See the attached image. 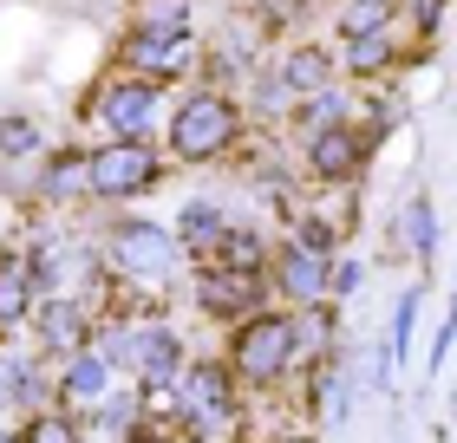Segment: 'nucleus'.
<instances>
[{
	"instance_id": "f257e3e1",
	"label": "nucleus",
	"mask_w": 457,
	"mask_h": 443,
	"mask_svg": "<svg viewBox=\"0 0 457 443\" xmlns=\"http://www.w3.org/2000/svg\"><path fill=\"white\" fill-rule=\"evenodd\" d=\"M248 137V111L216 86H196L170 104V131H163V151L177 163H222L236 157Z\"/></svg>"
},
{
	"instance_id": "f03ea898",
	"label": "nucleus",
	"mask_w": 457,
	"mask_h": 443,
	"mask_svg": "<svg viewBox=\"0 0 457 443\" xmlns=\"http://www.w3.org/2000/svg\"><path fill=\"white\" fill-rule=\"evenodd\" d=\"M98 255H105V267L124 287H151V293H163L183 267H190V248L177 242V228L144 222V216H118L105 228V242H98Z\"/></svg>"
},
{
	"instance_id": "7ed1b4c3",
	"label": "nucleus",
	"mask_w": 457,
	"mask_h": 443,
	"mask_svg": "<svg viewBox=\"0 0 457 443\" xmlns=\"http://www.w3.org/2000/svg\"><path fill=\"white\" fill-rule=\"evenodd\" d=\"M228 372L242 378V391H275L295 372V313L268 307L255 320H242L228 340Z\"/></svg>"
},
{
	"instance_id": "20e7f679",
	"label": "nucleus",
	"mask_w": 457,
	"mask_h": 443,
	"mask_svg": "<svg viewBox=\"0 0 457 443\" xmlns=\"http://www.w3.org/2000/svg\"><path fill=\"white\" fill-rule=\"evenodd\" d=\"M163 183V151L157 144H118L105 137L92 151V202H144Z\"/></svg>"
},
{
	"instance_id": "39448f33",
	"label": "nucleus",
	"mask_w": 457,
	"mask_h": 443,
	"mask_svg": "<svg viewBox=\"0 0 457 443\" xmlns=\"http://www.w3.org/2000/svg\"><path fill=\"white\" fill-rule=\"evenodd\" d=\"M157 104H163V86H151V78H98L86 111L98 118V131L118 137V144H151Z\"/></svg>"
},
{
	"instance_id": "423d86ee",
	"label": "nucleus",
	"mask_w": 457,
	"mask_h": 443,
	"mask_svg": "<svg viewBox=\"0 0 457 443\" xmlns=\"http://www.w3.org/2000/svg\"><path fill=\"white\" fill-rule=\"evenodd\" d=\"M196 59V27H151V20H131L118 39V66L124 78H151V86H170V78Z\"/></svg>"
},
{
	"instance_id": "0eeeda50",
	"label": "nucleus",
	"mask_w": 457,
	"mask_h": 443,
	"mask_svg": "<svg viewBox=\"0 0 457 443\" xmlns=\"http://www.w3.org/2000/svg\"><path fill=\"white\" fill-rule=\"evenodd\" d=\"M268 274H236V267H196L190 281V307L203 313V320L216 326H242L255 320V313H268Z\"/></svg>"
},
{
	"instance_id": "6e6552de",
	"label": "nucleus",
	"mask_w": 457,
	"mask_h": 443,
	"mask_svg": "<svg viewBox=\"0 0 457 443\" xmlns=\"http://www.w3.org/2000/svg\"><path fill=\"white\" fill-rule=\"evenodd\" d=\"M366 157H372V144H366L360 124H334V131L301 144V170L314 189H353V176L366 170Z\"/></svg>"
},
{
	"instance_id": "1a4fd4ad",
	"label": "nucleus",
	"mask_w": 457,
	"mask_h": 443,
	"mask_svg": "<svg viewBox=\"0 0 457 443\" xmlns=\"http://www.w3.org/2000/svg\"><path fill=\"white\" fill-rule=\"evenodd\" d=\"M33 340H39V352L46 358H66V352H86L92 340H98V313L79 300V293H46V300L33 307Z\"/></svg>"
},
{
	"instance_id": "9d476101",
	"label": "nucleus",
	"mask_w": 457,
	"mask_h": 443,
	"mask_svg": "<svg viewBox=\"0 0 457 443\" xmlns=\"http://www.w3.org/2000/svg\"><path fill=\"white\" fill-rule=\"evenodd\" d=\"M190 372V346H183V332L170 320H144V340H137V385L157 398V405H170L177 378Z\"/></svg>"
},
{
	"instance_id": "9b49d317",
	"label": "nucleus",
	"mask_w": 457,
	"mask_h": 443,
	"mask_svg": "<svg viewBox=\"0 0 457 443\" xmlns=\"http://www.w3.org/2000/svg\"><path fill=\"white\" fill-rule=\"evenodd\" d=\"M327 267H334V261H320L314 248H301L295 235H281V242H275V267H268V281L281 287L287 307H320V300H327Z\"/></svg>"
},
{
	"instance_id": "f8f14e48",
	"label": "nucleus",
	"mask_w": 457,
	"mask_h": 443,
	"mask_svg": "<svg viewBox=\"0 0 457 443\" xmlns=\"http://www.w3.org/2000/svg\"><path fill=\"white\" fill-rule=\"evenodd\" d=\"M33 196L46 202V209H72V202H86V196H92V151H86V144H59V151L39 163Z\"/></svg>"
},
{
	"instance_id": "ddd939ff",
	"label": "nucleus",
	"mask_w": 457,
	"mask_h": 443,
	"mask_svg": "<svg viewBox=\"0 0 457 443\" xmlns=\"http://www.w3.org/2000/svg\"><path fill=\"white\" fill-rule=\"evenodd\" d=\"M170 228H177V242L190 248V267H203V261L216 255V242L228 235V209H222L216 189H196V196L177 202V222Z\"/></svg>"
},
{
	"instance_id": "4468645a",
	"label": "nucleus",
	"mask_w": 457,
	"mask_h": 443,
	"mask_svg": "<svg viewBox=\"0 0 457 443\" xmlns=\"http://www.w3.org/2000/svg\"><path fill=\"white\" fill-rule=\"evenodd\" d=\"M105 398H112V365H105L98 346L59 358V405L66 411H92V405H105Z\"/></svg>"
},
{
	"instance_id": "2eb2a0df",
	"label": "nucleus",
	"mask_w": 457,
	"mask_h": 443,
	"mask_svg": "<svg viewBox=\"0 0 457 443\" xmlns=\"http://www.w3.org/2000/svg\"><path fill=\"white\" fill-rule=\"evenodd\" d=\"M275 72H281L301 98H314V92H334V86H340V53H327L320 39H295V46L275 59Z\"/></svg>"
},
{
	"instance_id": "dca6fc26",
	"label": "nucleus",
	"mask_w": 457,
	"mask_h": 443,
	"mask_svg": "<svg viewBox=\"0 0 457 443\" xmlns=\"http://www.w3.org/2000/svg\"><path fill=\"white\" fill-rule=\"evenodd\" d=\"M33 307H39L33 261H27V248H7V255H0V340H7L13 326H27Z\"/></svg>"
},
{
	"instance_id": "f3484780",
	"label": "nucleus",
	"mask_w": 457,
	"mask_h": 443,
	"mask_svg": "<svg viewBox=\"0 0 457 443\" xmlns=\"http://www.w3.org/2000/svg\"><path fill=\"white\" fill-rule=\"evenodd\" d=\"M203 267H236V274H268L275 267V242L262 235L255 222H228V235L216 242V255Z\"/></svg>"
},
{
	"instance_id": "a211bd4d",
	"label": "nucleus",
	"mask_w": 457,
	"mask_h": 443,
	"mask_svg": "<svg viewBox=\"0 0 457 443\" xmlns=\"http://www.w3.org/2000/svg\"><path fill=\"white\" fill-rule=\"evenodd\" d=\"M295 313V365L314 372L327 352H334L340 340V320H334V300H320V307H287Z\"/></svg>"
},
{
	"instance_id": "6ab92c4d",
	"label": "nucleus",
	"mask_w": 457,
	"mask_h": 443,
	"mask_svg": "<svg viewBox=\"0 0 457 443\" xmlns=\"http://www.w3.org/2000/svg\"><path fill=\"white\" fill-rule=\"evenodd\" d=\"M392 59H399V39L392 33H353L340 46V72L346 78H386Z\"/></svg>"
},
{
	"instance_id": "aec40b11",
	"label": "nucleus",
	"mask_w": 457,
	"mask_h": 443,
	"mask_svg": "<svg viewBox=\"0 0 457 443\" xmlns=\"http://www.w3.org/2000/svg\"><path fill=\"white\" fill-rule=\"evenodd\" d=\"M334 124H353V104H346V86H334V92H314V98H301V111L287 118V131H295V137L307 144V137L334 131Z\"/></svg>"
},
{
	"instance_id": "412c9836",
	"label": "nucleus",
	"mask_w": 457,
	"mask_h": 443,
	"mask_svg": "<svg viewBox=\"0 0 457 443\" xmlns=\"http://www.w3.org/2000/svg\"><path fill=\"white\" fill-rule=\"evenodd\" d=\"M399 235H405V255L431 267V255L445 248V235H438V209H431V196H411V202H405V222H399Z\"/></svg>"
},
{
	"instance_id": "4be33fe9",
	"label": "nucleus",
	"mask_w": 457,
	"mask_h": 443,
	"mask_svg": "<svg viewBox=\"0 0 457 443\" xmlns=\"http://www.w3.org/2000/svg\"><path fill=\"white\" fill-rule=\"evenodd\" d=\"M20 437L27 443H86V417L79 411H39V417H20Z\"/></svg>"
},
{
	"instance_id": "5701e85b",
	"label": "nucleus",
	"mask_w": 457,
	"mask_h": 443,
	"mask_svg": "<svg viewBox=\"0 0 457 443\" xmlns=\"http://www.w3.org/2000/svg\"><path fill=\"white\" fill-rule=\"evenodd\" d=\"M248 111H262V118H295V111H301V92L287 86L281 72H255V86H248Z\"/></svg>"
},
{
	"instance_id": "b1692460",
	"label": "nucleus",
	"mask_w": 457,
	"mask_h": 443,
	"mask_svg": "<svg viewBox=\"0 0 457 443\" xmlns=\"http://www.w3.org/2000/svg\"><path fill=\"white\" fill-rule=\"evenodd\" d=\"M39 144H46V131H39V118H33V111H0V157H7V163L33 157Z\"/></svg>"
},
{
	"instance_id": "393cba45",
	"label": "nucleus",
	"mask_w": 457,
	"mask_h": 443,
	"mask_svg": "<svg viewBox=\"0 0 457 443\" xmlns=\"http://www.w3.org/2000/svg\"><path fill=\"white\" fill-rule=\"evenodd\" d=\"M295 242H301V248H314L320 261H340V222L327 216V209H307V216L295 222Z\"/></svg>"
},
{
	"instance_id": "a878e982",
	"label": "nucleus",
	"mask_w": 457,
	"mask_h": 443,
	"mask_svg": "<svg viewBox=\"0 0 457 443\" xmlns=\"http://www.w3.org/2000/svg\"><path fill=\"white\" fill-rule=\"evenodd\" d=\"M419 307H425V287H405V293H399V307H392L386 346H392V358H399V365H405V352H411V326H419Z\"/></svg>"
},
{
	"instance_id": "bb28decb",
	"label": "nucleus",
	"mask_w": 457,
	"mask_h": 443,
	"mask_svg": "<svg viewBox=\"0 0 457 443\" xmlns=\"http://www.w3.org/2000/svg\"><path fill=\"white\" fill-rule=\"evenodd\" d=\"M360 281H366V267L353 261V255H340L334 267H327V300H353V293H360Z\"/></svg>"
},
{
	"instance_id": "cd10ccee",
	"label": "nucleus",
	"mask_w": 457,
	"mask_h": 443,
	"mask_svg": "<svg viewBox=\"0 0 457 443\" xmlns=\"http://www.w3.org/2000/svg\"><path fill=\"white\" fill-rule=\"evenodd\" d=\"M190 7L196 0H137V20H151V27H190Z\"/></svg>"
},
{
	"instance_id": "c85d7f7f",
	"label": "nucleus",
	"mask_w": 457,
	"mask_h": 443,
	"mask_svg": "<svg viewBox=\"0 0 457 443\" xmlns=\"http://www.w3.org/2000/svg\"><path fill=\"white\" fill-rule=\"evenodd\" d=\"M451 346H457V293H451V307H445V320H438V340H431V358H425V372H431V378L445 372Z\"/></svg>"
},
{
	"instance_id": "c756f323",
	"label": "nucleus",
	"mask_w": 457,
	"mask_h": 443,
	"mask_svg": "<svg viewBox=\"0 0 457 443\" xmlns=\"http://www.w3.org/2000/svg\"><path fill=\"white\" fill-rule=\"evenodd\" d=\"M307 7H314V0H262V27H268V33L301 27V20H307Z\"/></svg>"
},
{
	"instance_id": "7c9ffc66",
	"label": "nucleus",
	"mask_w": 457,
	"mask_h": 443,
	"mask_svg": "<svg viewBox=\"0 0 457 443\" xmlns=\"http://www.w3.org/2000/svg\"><path fill=\"white\" fill-rule=\"evenodd\" d=\"M268 443H320V437H314V431H275Z\"/></svg>"
},
{
	"instance_id": "2f4dec72",
	"label": "nucleus",
	"mask_w": 457,
	"mask_h": 443,
	"mask_svg": "<svg viewBox=\"0 0 457 443\" xmlns=\"http://www.w3.org/2000/svg\"><path fill=\"white\" fill-rule=\"evenodd\" d=\"M0 443H27V437H20V424H13V431H0Z\"/></svg>"
},
{
	"instance_id": "473e14b6",
	"label": "nucleus",
	"mask_w": 457,
	"mask_h": 443,
	"mask_svg": "<svg viewBox=\"0 0 457 443\" xmlns=\"http://www.w3.org/2000/svg\"><path fill=\"white\" fill-rule=\"evenodd\" d=\"M170 443H203V437H190V431H170Z\"/></svg>"
},
{
	"instance_id": "72a5a7b5",
	"label": "nucleus",
	"mask_w": 457,
	"mask_h": 443,
	"mask_svg": "<svg viewBox=\"0 0 457 443\" xmlns=\"http://www.w3.org/2000/svg\"><path fill=\"white\" fill-rule=\"evenodd\" d=\"M0 411H7V372H0Z\"/></svg>"
}]
</instances>
